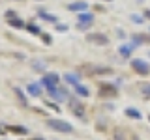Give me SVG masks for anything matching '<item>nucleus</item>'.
<instances>
[{
    "instance_id": "nucleus-16",
    "label": "nucleus",
    "mask_w": 150,
    "mask_h": 140,
    "mask_svg": "<svg viewBox=\"0 0 150 140\" xmlns=\"http://www.w3.org/2000/svg\"><path fill=\"white\" fill-rule=\"evenodd\" d=\"M9 24H11V26H17V28H23L21 19H11V21H9Z\"/></svg>"
},
{
    "instance_id": "nucleus-13",
    "label": "nucleus",
    "mask_w": 150,
    "mask_h": 140,
    "mask_svg": "<svg viewBox=\"0 0 150 140\" xmlns=\"http://www.w3.org/2000/svg\"><path fill=\"white\" fill-rule=\"evenodd\" d=\"M71 106H73V112H75L77 116H83V106H81V105H77L75 101H71Z\"/></svg>"
},
{
    "instance_id": "nucleus-9",
    "label": "nucleus",
    "mask_w": 150,
    "mask_h": 140,
    "mask_svg": "<svg viewBox=\"0 0 150 140\" xmlns=\"http://www.w3.org/2000/svg\"><path fill=\"white\" fill-rule=\"evenodd\" d=\"M75 93H77V95H81V97H86V95H88V88H84V86H81V84H77V86H75Z\"/></svg>"
},
{
    "instance_id": "nucleus-2",
    "label": "nucleus",
    "mask_w": 150,
    "mask_h": 140,
    "mask_svg": "<svg viewBox=\"0 0 150 140\" xmlns=\"http://www.w3.org/2000/svg\"><path fill=\"white\" fill-rule=\"evenodd\" d=\"M58 82H60V77L56 73H47L45 77L41 78V84H43L45 88H54Z\"/></svg>"
},
{
    "instance_id": "nucleus-17",
    "label": "nucleus",
    "mask_w": 150,
    "mask_h": 140,
    "mask_svg": "<svg viewBox=\"0 0 150 140\" xmlns=\"http://www.w3.org/2000/svg\"><path fill=\"white\" fill-rule=\"evenodd\" d=\"M131 21H133V22H137V24L144 22V21H143V15H131Z\"/></svg>"
},
{
    "instance_id": "nucleus-20",
    "label": "nucleus",
    "mask_w": 150,
    "mask_h": 140,
    "mask_svg": "<svg viewBox=\"0 0 150 140\" xmlns=\"http://www.w3.org/2000/svg\"><path fill=\"white\" fill-rule=\"evenodd\" d=\"M28 30H32L34 34H40V28H38L36 24H30V26H28Z\"/></svg>"
},
{
    "instance_id": "nucleus-14",
    "label": "nucleus",
    "mask_w": 150,
    "mask_h": 140,
    "mask_svg": "<svg viewBox=\"0 0 150 140\" xmlns=\"http://www.w3.org/2000/svg\"><path fill=\"white\" fill-rule=\"evenodd\" d=\"M40 17H43V19H47V21H51V22H56V17L49 15V13H45V11H40Z\"/></svg>"
},
{
    "instance_id": "nucleus-22",
    "label": "nucleus",
    "mask_w": 150,
    "mask_h": 140,
    "mask_svg": "<svg viewBox=\"0 0 150 140\" xmlns=\"http://www.w3.org/2000/svg\"><path fill=\"white\" fill-rule=\"evenodd\" d=\"M144 15H146V17L150 19V9H146V11H144Z\"/></svg>"
},
{
    "instance_id": "nucleus-1",
    "label": "nucleus",
    "mask_w": 150,
    "mask_h": 140,
    "mask_svg": "<svg viewBox=\"0 0 150 140\" xmlns=\"http://www.w3.org/2000/svg\"><path fill=\"white\" fill-rule=\"evenodd\" d=\"M47 125H49L51 129H54V131H60V133H71L73 131L71 125H69L68 121H62V120H49Z\"/></svg>"
},
{
    "instance_id": "nucleus-19",
    "label": "nucleus",
    "mask_w": 150,
    "mask_h": 140,
    "mask_svg": "<svg viewBox=\"0 0 150 140\" xmlns=\"http://www.w3.org/2000/svg\"><path fill=\"white\" fill-rule=\"evenodd\" d=\"M15 93H17V97H19V99H21L23 103H25V95H23V92L19 90V88H15Z\"/></svg>"
},
{
    "instance_id": "nucleus-21",
    "label": "nucleus",
    "mask_w": 150,
    "mask_h": 140,
    "mask_svg": "<svg viewBox=\"0 0 150 140\" xmlns=\"http://www.w3.org/2000/svg\"><path fill=\"white\" fill-rule=\"evenodd\" d=\"M11 131H17V133H26V129H23V127H11Z\"/></svg>"
},
{
    "instance_id": "nucleus-3",
    "label": "nucleus",
    "mask_w": 150,
    "mask_h": 140,
    "mask_svg": "<svg viewBox=\"0 0 150 140\" xmlns=\"http://www.w3.org/2000/svg\"><path fill=\"white\" fill-rule=\"evenodd\" d=\"M131 65H133V69L137 73H141V75H148L150 73V67H148V64L144 62V60H133Z\"/></svg>"
},
{
    "instance_id": "nucleus-15",
    "label": "nucleus",
    "mask_w": 150,
    "mask_h": 140,
    "mask_svg": "<svg viewBox=\"0 0 150 140\" xmlns=\"http://www.w3.org/2000/svg\"><path fill=\"white\" fill-rule=\"evenodd\" d=\"M34 69H38V71H45V64L38 60V62H34Z\"/></svg>"
},
{
    "instance_id": "nucleus-11",
    "label": "nucleus",
    "mask_w": 150,
    "mask_h": 140,
    "mask_svg": "<svg viewBox=\"0 0 150 140\" xmlns=\"http://www.w3.org/2000/svg\"><path fill=\"white\" fill-rule=\"evenodd\" d=\"M118 52H120V56H124V58H128V56L131 54V47H128V45H122L120 49H118Z\"/></svg>"
},
{
    "instance_id": "nucleus-8",
    "label": "nucleus",
    "mask_w": 150,
    "mask_h": 140,
    "mask_svg": "<svg viewBox=\"0 0 150 140\" xmlns=\"http://www.w3.org/2000/svg\"><path fill=\"white\" fill-rule=\"evenodd\" d=\"M64 80L69 82V84H73V86H77V84H79V77H77V75H73V73H66L64 75Z\"/></svg>"
},
{
    "instance_id": "nucleus-6",
    "label": "nucleus",
    "mask_w": 150,
    "mask_h": 140,
    "mask_svg": "<svg viewBox=\"0 0 150 140\" xmlns=\"http://www.w3.org/2000/svg\"><path fill=\"white\" fill-rule=\"evenodd\" d=\"M90 43H98V45H107V37L101 36V34H90L86 37Z\"/></svg>"
},
{
    "instance_id": "nucleus-7",
    "label": "nucleus",
    "mask_w": 150,
    "mask_h": 140,
    "mask_svg": "<svg viewBox=\"0 0 150 140\" xmlns=\"http://www.w3.org/2000/svg\"><path fill=\"white\" fill-rule=\"evenodd\" d=\"M86 8H88L86 2H73V4H69V6H68L69 11H86Z\"/></svg>"
},
{
    "instance_id": "nucleus-10",
    "label": "nucleus",
    "mask_w": 150,
    "mask_h": 140,
    "mask_svg": "<svg viewBox=\"0 0 150 140\" xmlns=\"http://www.w3.org/2000/svg\"><path fill=\"white\" fill-rule=\"evenodd\" d=\"M126 114L129 116V118H135V120H141V112L137 108H126Z\"/></svg>"
},
{
    "instance_id": "nucleus-12",
    "label": "nucleus",
    "mask_w": 150,
    "mask_h": 140,
    "mask_svg": "<svg viewBox=\"0 0 150 140\" xmlns=\"http://www.w3.org/2000/svg\"><path fill=\"white\" fill-rule=\"evenodd\" d=\"M28 93H32V95H40V86L38 84H28Z\"/></svg>"
},
{
    "instance_id": "nucleus-4",
    "label": "nucleus",
    "mask_w": 150,
    "mask_h": 140,
    "mask_svg": "<svg viewBox=\"0 0 150 140\" xmlns=\"http://www.w3.org/2000/svg\"><path fill=\"white\" fill-rule=\"evenodd\" d=\"M92 21H94L92 13H81L79 15V28H86L88 24H92Z\"/></svg>"
},
{
    "instance_id": "nucleus-23",
    "label": "nucleus",
    "mask_w": 150,
    "mask_h": 140,
    "mask_svg": "<svg viewBox=\"0 0 150 140\" xmlns=\"http://www.w3.org/2000/svg\"><path fill=\"white\" fill-rule=\"evenodd\" d=\"M34 140H41V138H34Z\"/></svg>"
},
{
    "instance_id": "nucleus-5",
    "label": "nucleus",
    "mask_w": 150,
    "mask_h": 140,
    "mask_svg": "<svg viewBox=\"0 0 150 140\" xmlns=\"http://www.w3.org/2000/svg\"><path fill=\"white\" fill-rule=\"evenodd\" d=\"M47 92L51 93V97L53 99H56V101H64L66 99V92H62V90H58V88H47Z\"/></svg>"
},
{
    "instance_id": "nucleus-18",
    "label": "nucleus",
    "mask_w": 150,
    "mask_h": 140,
    "mask_svg": "<svg viewBox=\"0 0 150 140\" xmlns=\"http://www.w3.org/2000/svg\"><path fill=\"white\" fill-rule=\"evenodd\" d=\"M141 90H143V93L150 95V84H143V88H141Z\"/></svg>"
}]
</instances>
